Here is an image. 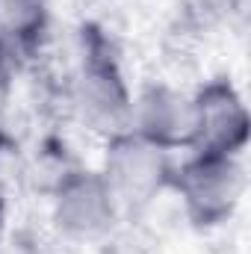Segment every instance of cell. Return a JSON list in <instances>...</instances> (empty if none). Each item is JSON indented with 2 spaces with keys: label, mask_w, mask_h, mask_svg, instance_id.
<instances>
[{
  "label": "cell",
  "mask_w": 251,
  "mask_h": 254,
  "mask_svg": "<svg viewBox=\"0 0 251 254\" xmlns=\"http://www.w3.org/2000/svg\"><path fill=\"white\" fill-rule=\"evenodd\" d=\"M80 39L83 51L71 86L74 110L89 130L107 139L119 136L130 130L133 122V92L127 86L125 68L119 63L113 42L98 24H86Z\"/></svg>",
  "instance_id": "cell-1"
},
{
  "label": "cell",
  "mask_w": 251,
  "mask_h": 254,
  "mask_svg": "<svg viewBox=\"0 0 251 254\" xmlns=\"http://www.w3.org/2000/svg\"><path fill=\"white\" fill-rule=\"evenodd\" d=\"M172 190L181 195L187 216L198 228H213L234 216L246 192V172L234 154L192 151V157L175 169Z\"/></svg>",
  "instance_id": "cell-2"
},
{
  "label": "cell",
  "mask_w": 251,
  "mask_h": 254,
  "mask_svg": "<svg viewBox=\"0 0 251 254\" xmlns=\"http://www.w3.org/2000/svg\"><path fill=\"white\" fill-rule=\"evenodd\" d=\"M101 175L119 210L136 213V210H145L163 190H172L175 166L169 160V151L151 145L136 130H125L107 139Z\"/></svg>",
  "instance_id": "cell-3"
},
{
  "label": "cell",
  "mask_w": 251,
  "mask_h": 254,
  "mask_svg": "<svg viewBox=\"0 0 251 254\" xmlns=\"http://www.w3.org/2000/svg\"><path fill=\"white\" fill-rule=\"evenodd\" d=\"M119 204L101 172H68L54 192V222L74 240L107 237L119 219Z\"/></svg>",
  "instance_id": "cell-4"
},
{
  "label": "cell",
  "mask_w": 251,
  "mask_h": 254,
  "mask_svg": "<svg viewBox=\"0 0 251 254\" xmlns=\"http://www.w3.org/2000/svg\"><path fill=\"white\" fill-rule=\"evenodd\" d=\"M142 139L163 151H192L198 142V110L195 98L172 89L166 83L148 86L139 98H133V122Z\"/></svg>",
  "instance_id": "cell-5"
},
{
  "label": "cell",
  "mask_w": 251,
  "mask_h": 254,
  "mask_svg": "<svg viewBox=\"0 0 251 254\" xmlns=\"http://www.w3.org/2000/svg\"><path fill=\"white\" fill-rule=\"evenodd\" d=\"M198 110V142L192 151H216L240 157L249 145V107L228 80H210L195 95Z\"/></svg>",
  "instance_id": "cell-6"
},
{
  "label": "cell",
  "mask_w": 251,
  "mask_h": 254,
  "mask_svg": "<svg viewBox=\"0 0 251 254\" xmlns=\"http://www.w3.org/2000/svg\"><path fill=\"white\" fill-rule=\"evenodd\" d=\"M51 24V0H0V39L15 57L33 51Z\"/></svg>",
  "instance_id": "cell-7"
},
{
  "label": "cell",
  "mask_w": 251,
  "mask_h": 254,
  "mask_svg": "<svg viewBox=\"0 0 251 254\" xmlns=\"http://www.w3.org/2000/svg\"><path fill=\"white\" fill-rule=\"evenodd\" d=\"M12 74H15V51L0 39V98L6 95V89L12 83Z\"/></svg>",
  "instance_id": "cell-8"
},
{
  "label": "cell",
  "mask_w": 251,
  "mask_h": 254,
  "mask_svg": "<svg viewBox=\"0 0 251 254\" xmlns=\"http://www.w3.org/2000/svg\"><path fill=\"white\" fill-rule=\"evenodd\" d=\"M0 228H3V201H0Z\"/></svg>",
  "instance_id": "cell-9"
}]
</instances>
